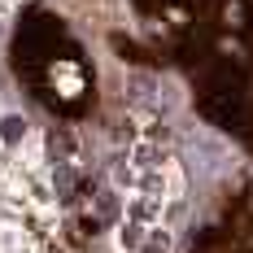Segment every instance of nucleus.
Masks as SVG:
<instances>
[{"instance_id":"obj_1","label":"nucleus","mask_w":253,"mask_h":253,"mask_svg":"<svg viewBox=\"0 0 253 253\" xmlns=\"http://www.w3.org/2000/svg\"><path fill=\"white\" fill-rule=\"evenodd\" d=\"M4 135H9V140L26 135V123H18V118H4Z\"/></svg>"}]
</instances>
